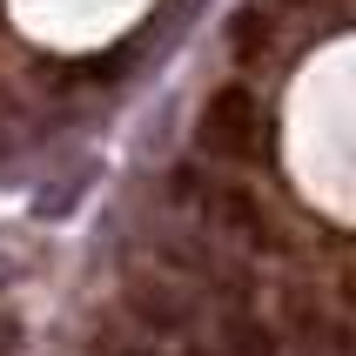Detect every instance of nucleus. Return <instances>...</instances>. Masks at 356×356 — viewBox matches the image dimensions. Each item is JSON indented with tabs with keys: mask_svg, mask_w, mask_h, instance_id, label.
Masks as SVG:
<instances>
[{
	"mask_svg": "<svg viewBox=\"0 0 356 356\" xmlns=\"http://www.w3.org/2000/svg\"><path fill=\"white\" fill-rule=\"evenodd\" d=\"M202 148L222 161H256L262 148V115H256V95L249 88H222L202 115Z\"/></svg>",
	"mask_w": 356,
	"mask_h": 356,
	"instance_id": "obj_1",
	"label": "nucleus"
},
{
	"mask_svg": "<svg viewBox=\"0 0 356 356\" xmlns=\"http://www.w3.org/2000/svg\"><path fill=\"white\" fill-rule=\"evenodd\" d=\"M209 209H216V222H222V229H236L249 249H276L269 216L256 209V195H249V188H209Z\"/></svg>",
	"mask_w": 356,
	"mask_h": 356,
	"instance_id": "obj_2",
	"label": "nucleus"
},
{
	"mask_svg": "<svg viewBox=\"0 0 356 356\" xmlns=\"http://www.w3.org/2000/svg\"><path fill=\"white\" fill-rule=\"evenodd\" d=\"M296 337H302V356H356L350 330L330 323L323 309H309V302H296Z\"/></svg>",
	"mask_w": 356,
	"mask_h": 356,
	"instance_id": "obj_3",
	"label": "nucleus"
},
{
	"mask_svg": "<svg viewBox=\"0 0 356 356\" xmlns=\"http://www.w3.org/2000/svg\"><path fill=\"white\" fill-rule=\"evenodd\" d=\"M128 302L148 330H188V302H175V289H161V282H135Z\"/></svg>",
	"mask_w": 356,
	"mask_h": 356,
	"instance_id": "obj_4",
	"label": "nucleus"
},
{
	"mask_svg": "<svg viewBox=\"0 0 356 356\" xmlns=\"http://www.w3.org/2000/svg\"><path fill=\"white\" fill-rule=\"evenodd\" d=\"M222 343H229V356H282L276 330H269V323H256L249 309H236V316L222 323Z\"/></svg>",
	"mask_w": 356,
	"mask_h": 356,
	"instance_id": "obj_5",
	"label": "nucleus"
},
{
	"mask_svg": "<svg viewBox=\"0 0 356 356\" xmlns=\"http://www.w3.org/2000/svg\"><path fill=\"white\" fill-rule=\"evenodd\" d=\"M269 40H276V20H269V7H242V14L229 20V47H236V60L262 54Z\"/></svg>",
	"mask_w": 356,
	"mask_h": 356,
	"instance_id": "obj_6",
	"label": "nucleus"
},
{
	"mask_svg": "<svg viewBox=\"0 0 356 356\" xmlns=\"http://www.w3.org/2000/svg\"><path fill=\"white\" fill-rule=\"evenodd\" d=\"M74 202H81V181H54V188H47V195L34 202V216H67Z\"/></svg>",
	"mask_w": 356,
	"mask_h": 356,
	"instance_id": "obj_7",
	"label": "nucleus"
},
{
	"mask_svg": "<svg viewBox=\"0 0 356 356\" xmlns=\"http://www.w3.org/2000/svg\"><path fill=\"white\" fill-rule=\"evenodd\" d=\"M14 350H20V323L0 316V356H14Z\"/></svg>",
	"mask_w": 356,
	"mask_h": 356,
	"instance_id": "obj_8",
	"label": "nucleus"
},
{
	"mask_svg": "<svg viewBox=\"0 0 356 356\" xmlns=\"http://www.w3.org/2000/svg\"><path fill=\"white\" fill-rule=\"evenodd\" d=\"M276 7H302V0H276Z\"/></svg>",
	"mask_w": 356,
	"mask_h": 356,
	"instance_id": "obj_9",
	"label": "nucleus"
},
{
	"mask_svg": "<svg viewBox=\"0 0 356 356\" xmlns=\"http://www.w3.org/2000/svg\"><path fill=\"white\" fill-rule=\"evenodd\" d=\"M188 356H216V350H188Z\"/></svg>",
	"mask_w": 356,
	"mask_h": 356,
	"instance_id": "obj_10",
	"label": "nucleus"
},
{
	"mask_svg": "<svg viewBox=\"0 0 356 356\" xmlns=\"http://www.w3.org/2000/svg\"><path fill=\"white\" fill-rule=\"evenodd\" d=\"M0 276H7V262H0Z\"/></svg>",
	"mask_w": 356,
	"mask_h": 356,
	"instance_id": "obj_11",
	"label": "nucleus"
}]
</instances>
